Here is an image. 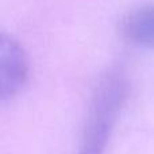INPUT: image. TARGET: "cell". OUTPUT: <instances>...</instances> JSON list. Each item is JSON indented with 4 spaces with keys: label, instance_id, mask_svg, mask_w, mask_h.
Instances as JSON below:
<instances>
[{
    "label": "cell",
    "instance_id": "cell-3",
    "mask_svg": "<svg viewBox=\"0 0 154 154\" xmlns=\"http://www.w3.org/2000/svg\"><path fill=\"white\" fill-rule=\"evenodd\" d=\"M120 32L133 45L154 50V3L133 8L120 22Z\"/></svg>",
    "mask_w": 154,
    "mask_h": 154
},
{
    "label": "cell",
    "instance_id": "cell-2",
    "mask_svg": "<svg viewBox=\"0 0 154 154\" xmlns=\"http://www.w3.org/2000/svg\"><path fill=\"white\" fill-rule=\"evenodd\" d=\"M30 75V61L22 45L0 32V101L15 97Z\"/></svg>",
    "mask_w": 154,
    "mask_h": 154
},
{
    "label": "cell",
    "instance_id": "cell-1",
    "mask_svg": "<svg viewBox=\"0 0 154 154\" xmlns=\"http://www.w3.org/2000/svg\"><path fill=\"white\" fill-rule=\"evenodd\" d=\"M128 92L120 73H107L99 81L87 115L77 154H104Z\"/></svg>",
    "mask_w": 154,
    "mask_h": 154
}]
</instances>
